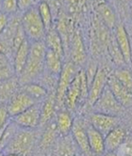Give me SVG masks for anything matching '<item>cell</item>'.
<instances>
[{
    "instance_id": "cell-34",
    "label": "cell",
    "mask_w": 132,
    "mask_h": 156,
    "mask_svg": "<svg viewBox=\"0 0 132 156\" xmlns=\"http://www.w3.org/2000/svg\"><path fill=\"white\" fill-rule=\"evenodd\" d=\"M9 15H8V14L1 12V15H0V29H1V31H3L9 23Z\"/></svg>"
},
{
    "instance_id": "cell-31",
    "label": "cell",
    "mask_w": 132,
    "mask_h": 156,
    "mask_svg": "<svg viewBox=\"0 0 132 156\" xmlns=\"http://www.w3.org/2000/svg\"><path fill=\"white\" fill-rule=\"evenodd\" d=\"M19 10L18 0H1V12L8 15H14Z\"/></svg>"
},
{
    "instance_id": "cell-1",
    "label": "cell",
    "mask_w": 132,
    "mask_h": 156,
    "mask_svg": "<svg viewBox=\"0 0 132 156\" xmlns=\"http://www.w3.org/2000/svg\"><path fill=\"white\" fill-rule=\"evenodd\" d=\"M21 26L29 41H45L46 29L39 14L37 6L23 12L21 16Z\"/></svg>"
},
{
    "instance_id": "cell-25",
    "label": "cell",
    "mask_w": 132,
    "mask_h": 156,
    "mask_svg": "<svg viewBox=\"0 0 132 156\" xmlns=\"http://www.w3.org/2000/svg\"><path fill=\"white\" fill-rule=\"evenodd\" d=\"M97 12L102 18L104 24L109 27L113 28L116 27V17L113 9L107 3H100L97 6Z\"/></svg>"
},
{
    "instance_id": "cell-39",
    "label": "cell",
    "mask_w": 132,
    "mask_h": 156,
    "mask_svg": "<svg viewBox=\"0 0 132 156\" xmlns=\"http://www.w3.org/2000/svg\"><path fill=\"white\" fill-rule=\"evenodd\" d=\"M1 156H4V155H3V154H1Z\"/></svg>"
},
{
    "instance_id": "cell-13",
    "label": "cell",
    "mask_w": 132,
    "mask_h": 156,
    "mask_svg": "<svg viewBox=\"0 0 132 156\" xmlns=\"http://www.w3.org/2000/svg\"><path fill=\"white\" fill-rule=\"evenodd\" d=\"M88 137H89V146L91 150V153L100 156L106 153V146H105V136L94 129L91 124L88 125Z\"/></svg>"
},
{
    "instance_id": "cell-14",
    "label": "cell",
    "mask_w": 132,
    "mask_h": 156,
    "mask_svg": "<svg viewBox=\"0 0 132 156\" xmlns=\"http://www.w3.org/2000/svg\"><path fill=\"white\" fill-rule=\"evenodd\" d=\"M126 136V130L121 126H117L112 131L109 132L107 136H105L106 152L116 151L121 145L124 143Z\"/></svg>"
},
{
    "instance_id": "cell-19",
    "label": "cell",
    "mask_w": 132,
    "mask_h": 156,
    "mask_svg": "<svg viewBox=\"0 0 132 156\" xmlns=\"http://www.w3.org/2000/svg\"><path fill=\"white\" fill-rule=\"evenodd\" d=\"M62 59L63 58H61L60 55L48 49L45 59L46 71H47L49 74H52L54 76H59L64 65V63H62Z\"/></svg>"
},
{
    "instance_id": "cell-40",
    "label": "cell",
    "mask_w": 132,
    "mask_h": 156,
    "mask_svg": "<svg viewBox=\"0 0 132 156\" xmlns=\"http://www.w3.org/2000/svg\"><path fill=\"white\" fill-rule=\"evenodd\" d=\"M76 156H79V155H76Z\"/></svg>"
},
{
    "instance_id": "cell-36",
    "label": "cell",
    "mask_w": 132,
    "mask_h": 156,
    "mask_svg": "<svg viewBox=\"0 0 132 156\" xmlns=\"http://www.w3.org/2000/svg\"><path fill=\"white\" fill-rule=\"evenodd\" d=\"M3 154V153H2ZM4 156H21V155H18V154H14V153H7V154H3Z\"/></svg>"
},
{
    "instance_id": "cell-16",
    "label": "cell",
    "mask_w": 132,
    "mask_h": 156,
    "mask_svg": "<svg viewBox=\"0 0 132 156\" xmlns=\"http://www.w3.org/2000/svg\"><path fill=\"white\" fill-rule=\"evenodd\" d=\"M29 47H30V41L28 40L25 41L24 43L15 52L13 58L17 76H19L22 73V72H23L27 65V62L29 58Z\"/></svg>"
},
{
    "instance_id": "cell-17",
    "label": "cell",
    "mask_w": 132,
    "mask_h": 156,
    "mask_svg": "<svg viewBox=\"0 0 132 156\" xmlns=\"http://www.w3.org/2000/svg\"><path fill=\"white\" fill-rule=\"evenodd\" d=\"M74 119L71 115V111L68 109H60L59 113L57 115L56 123L58 126V130L61 136H69L71 133L73 124H74Z\"/></svg>"
},
{
    "instance_id": "cell-2",
    "label": "cell",
    "mask_w": 132,
    "mask_h": 156,
    "mask_svg": "<svg viewBox=\"0 0 132 156\" xmlns=\"http://www.w3.org/2000/svg\"><path fill=\"white\" fill-rule=\"evenodd\" d=\"M23 130H17L13 137L2 149V153H14L21 156H27L32 150L34 144V135L28 129L22 128Z\"/></svg>"
},
{
    "instance_id": "cell-10",
    "label": "cell",
    "mask_w": 132,
    "mask_h": 156,
    "mask_svg": "<svg viewBox=\"0 0 132 156\" xmlns=\"http://www.w3.org/2000/svg\"><path fill=\"white\" fill-rule=\"evenodd\" d=\"M108 86L117 99V101L125 108L132 105V91L127 88L112 73L108 76Z\"/></svg>"
},
{
    "instance_id": "cell-28",
    "label": "cell",
    "mask_w": 132,
    "mask_h": 156,
    "mask_svg": "<svg viewBox=\"0 0 132 156\" xmlns=\"http://www.w3.org/2000/svg\"><path fill=\"white\" fill-rule=\"evenodd\" d=\"M113 74L127 88L132 91V71L125 67H120Z\"/></svg>"
},
{
    "instance_id": "cell-35",
    "label": "cell",
    "mask_w": 132,
    "mask_h": 156,
    "mask_svg": "<svg viewBox=\"0 0 132 156\" xmlns=\"http://www.w3.org/2000/svg\"><path fill=\"white\" fill-rule=\"evenodd\" d=\"M104 156H119V155L115 151H109V152H106Z\"/></svg>"
},
{
    "instance_id": "cell-9",
    "label": "cell",
    "mask_w": 132,
    "mask_h": 156,
    "mask_svg": "<svg viewBox=\"0 0 132 156\" xmlns=\"http://www.w3.org/2000/svg\"><path fill=\"white\" fill-rule=\"evenodd\" d=\"M87 127L88 126H86L85 122L82 119L75 118L71 131V136L74 138L75 144L78 145L79 149L85 154L91 152Z\"/></svg>"
},
{
    "instance_id": "cell-8",
    "label": "cell",
    "mask_w": 132,
    "mask_h": 156,
    "mask_svg": "<svg viewBox=\"0 0 132 156\" xmlns=\"http://www.w3.org/2000/svg\"><path fill=\"white\" fill-rule=\"evenodd\" d=\"M119 122L120 119L116 116L98 112H94L90 118V124L104 136H107L109 132L119 126Z\"/></svg>"
},
{
    "instance_id": "cell-32",
    "label": "cell",
    "mask_w": 132,
    "mask_h": 156,
    "mask_svg": "<svg viewBox=\"0 0 132 156\" xmlns=\"http://www.w3.org/2000/svg\"><path fill=\"white\" fill-rule=\"evenodd\" d=\"M9 117H12L9 115L7 105L2 104L1 105V109H0V127H1V132L4 131V129L8 126V124L9 123Z\"/></svg>"
},
{
    "instance_id": "cell-15",
    "label": "cell",
    "mask_w": 132,
    "mask_h": 156,
    "mask_svg": "<svg viewBox=\"0 0 132 156\" xmlns=\"http://www.w3.org/2000/svg\"><path fill=\"white\" fill-rule=\"evenodd\" d=\"M71 58L72 61L78 66L84 63L86 60L85 46L79 32L75 33L71 41Z\"/></svg>"
},
{
    "instance_id": "cell-11",
    "label": "cell",
    "mask_w": 132,
    "mask_h": 156,
    "mask_svg": "<svg viewBox=\"0 0 132 156\" xmlns=\"http://www.w3.org/2000/svg\"><path fill=\"white\" fill-rule=\"evenodd\" d=\"M80 85H81V76H80V70H79V73L76 74L74 81L69 87L67 92H66L64 106L69 111H74L76 108V106H78V105H79L80 95H81Z\"/></svg>"
},
{
    "instance_id": "cell-26",
    "label": "cell",
    "mask_w": 132,
    "mask_h": 156,
    "mask_svg": "<svg viewBox=\"0 0 132 156\" xmlns=\"http://www.w3.org/2000/svg\"><path fill=\"white\" fill-rule=\"evenodd\" d=\"M16 75L14 64L13 59L7 57L6 55L1 54V58H0V77H1V81L9 79Z\"/></svg>"
},
{
    "instance_id": "cell-37",
    "label": "cell",
    "mask_w": 132,
    "mask_h": 156,
    "mask_svg": "<svg viewBox=\"0 0 132 156\" xmlns=\"http://www.w3.org/2000/svg\"><path fill=\"white\" fill-rule=\"evenodd\" d=\"M130 12H131V17H132V8H131V10H130Z\"/></svg>"
},
{
    "instance_id": "cell-3",
    "label": "cell",
    "mask_w": 132,
    "mask_h": 156,
    "mask_svg": "<svg viewBox=\"0 0 132 156\" xmlns=\"http://www.w3.org/2000/svg\"><path fill=\"white\" fill-rule=\"evenodd\" d=\"M79 70L78 69V65L75 64L73 61H69L64 63L63 69L59 75L57 90H56V100H57V106L61 109L64 105L65 96L69 87L75 78L76 74L79 73Z\"/></svg>"
},
{
    "instance_id": "cell-38",
    "label": "cell",
    "mask_w": 132,
    "mask_h": 156,
    "mask_svg": "<svg viewBox=\"0 0 132 156\" xmlns=\"http://www.w3.org/2000/svg\"><path fill=\"white\" fill-rule=\"evenodd\" d=\"M35 1H36V2H38V1H39V0H35Z\"/></svg>"
},
{
    "instance_id": "cell-27",
    "label": "cell",
    "mask_w": 132,
    "mask_h": 156,
    "mask_svg": "<svg viewBox=\"0 0 132 156\" xmlns=\"http://www.w3.org/2000/svg\"><path fill=\"white\" fill-rule=\"evenodd\" d=\"M38 10L39 14L42 20V23L45 25V27L46 31L52 28V23H53V13L52 9L49 6V4L46 1H42L38 5Z\"/></svg>"
},
{
    "instance_id": "cell-4",
    "label": "cell",
    "mask_w": 132,
    "mask_h": 156,
    "mask_svg": "<svg viewBox=\"0 0 132 156\" xmlns=\"http://www.w3.org/2000/svg\"><path fill=\"white\" fill-rule=\"evenodd\" d=\"M93 107L94 108L95 112L116 116V117H118L120 114H122L125 108L117 101V99L112 92L108 86H107L102 95L97 100V102L94 104Z\"/></svg>"
},
{
    "instance_id": "cell-24",
    "label": "cell",
    "mask_w": 132,
    "mask_h": 156,
    "mask_svg": "<svg viewBox=\"0 0 132 156\" xmlns=\"http://www.w3.org/2000/svg\"><path fill=\"white\" fill-rule=\"evenodd\" d=\"M59 135H61V133L58 130L56 121L48 122V125L45 133H43L42 140H41V148L43 150L49 148L53 144V142L57 139V136Z\"/></svg>"
},
{
    "instance_id": "cell-7",
    "label": "cell",
    "mask_w": 132,
    "mask_h": 156,
    "mask_svg": "<svg viewBox=\"0 0 132 156\" xmlns=\"http://www.w3.org/2000/svg\"><path fill=\"white\" fill-rule=\"evenodd\" d=\"M42 104H35L30 108L13 118L15 123L25 129H33L41 124Z\"/></svg>"
},
{
    "instance_id": "cell-6",
    "label": "cell",
    "mask_w": 132,
    "mask_h": 156,
    "mask_svg": "<svg viewBox=\"0 0 132 156\" xmlns=\"http://www.w3.org/2000/svg\"><path fill=\"white\" fill-rule=\"evenodd\" d=\"M108 74L105 68L100 67L98 68L96 74L94 75L92 83L90 84V90H89V96H88L87 103L91 106H94V104L97 102V100L100 98L103 91L108 86Z\"/></svg>"
},
{
    "instance_id": "cell-23",
    "label": "cell",
    "mask_w": 132,
    "mask_h": 156,
    "mask_svg": "<svg viewBox=\"0 0 132 156\" xmlns=\"http://www.w3.org/2000/svg\"><path fill=\"white\" fill-rule=\"evenodd\" d=\"M22 86H23L22 90L27 92L29 96H31L35 101H41L42 99H46V97L48 96L46 87L41 84L31 82Z\"/></svg>"
},
{
    "instance_id": "cell-20",
    "label": "cell",
    "mask_w": 132,
    "mask_h": 156,
    "mask_svg": "<svg viewBox=\"0 0 132 156\" xmlns=\"http://www.w3.org/2000/svg\"><path fill=\"white\" fill-rule=\"evenodd\" d=\"M57 107V100H56V92L53 94H49L45 102L42 103V113H41V124H46L51 120L55 109Z\"/></svg>"
},
{
    "instance_id": "cell-29",
    "label": "cell",
    "mask_w": 132,
    "mask_h": 156,
    "mask_svg": "<svg viewBox=\"0 0 132 156\" xmlns=\"http://www.w3.org/2000/svg\"><path fill=\"white\" fill-rule=\"evenodd\" d=\"M108 51H109V55L112 58V60L115 62V64L119 65L120 67H122L124 63H126L125 58L123 57V54L121 52L118 44L116 42L115 37H113L112 40L109 41L108 42Z\"/></svg>"
},
{
    "instance_id": "cell-33",
    "label": "cell",
    "mask_w": 132,
    "mask_h": 156,
    "mask_svg": "<svg viewBox=\"0 0 132 156\" xmlns=\"http://www.w3.org/2000/svg\"><path fill=\"white\" fill-rule=\"evenodd\" d=\"M35 4H36L35 0H18L19 10H21L22 12H25L28 9L35 7Z\"/></svg>"
},
{
    "instance_id": "cell-21",
    "label": "cell",
    "mask_w": 132,
    "mask_h": 156,
    "mask_svg": "<svg viewBox=\"0 0 132 156\" xmlns=\"http://www.w3.org/2000/svg\"><path fill=\"white\" fill-rule=\"evenodd\" d=\"M20 84L18 76H14L7 80L1 81V103L6 105L12 97L17 92Z\"/></svg>"
},
{
    "instance_id": "cell-22",
    "label": "cell",
    "mask_w": 132,
    "mask_h": 156,
    "mask_svg": "<svg viewBox=\"0 0 132 156\" xmlns=\"http://www.w3.org/2000/svg\"><path fill=\"white\" fill-rule=\"evenodd\" d=\"M76 148L79 147L72 136H65L58 143L56 156H76Z\"/></svg>"
},
{
    "instance_id": "cell-30",
    "label": "cell",
    "mask_w": 132,
    "mask_h": 156,
    "mask_svg": "<svg viewBox=\"0 0 132 156\" xmlns=\"http://www.w3.org/2000/svg\"><path fill=\"white\" fill-rule=\"evenodd\" d=\"M17 124L13 121H10L8 124V126L4 129L3 132H1V150L6 147V145L10 141L17 132Z\"/></svg>"
},
{
    "instance_id": "cell-18",
    "label": "cell",
    "mask_w": 132,
    "mask_h": 156,
    "mask_svg": "<svg viewBox=\"0 0 132 156\" xmlns=\"http://www.w3.org/2000/svg\"><path fill=\"white\" fill-rule=\"evenodd\" d=\"M45 42L47 46V49L57 53L61 58H63L64 55L63 41L58 30L51 28L48 31H46Z\"/></svg>"
},
{
    "instance_id": "cell-5",
    "label": "cell",
    "mask_w": 132,
    "mask_h": 156,
    "mask_svg": "<svg viewBox=\"0 0 132 156\" xmlns=\"http://www.w3.org/2000/svg\"><path fill=\"white\" fill-rule=\"evenodd\" d=\"M35 104H37V101H35L23 90H21V91H17L12 97V99L6 104V105L9 115L14 118L33 106Z\"/></svg>"
},
{
    "instance_id": "cell-12",
    "label": "cell",
    "mask_w": 132,
    "mask_h": 156,
    "mask_svg": "<svg viewBox=\"0 0 132 156\" xmlns=\"http://www.w3.org/2000/svg\"><path fill=\"white\" fill-rule=\"evenodd\" d=\"M116 42L118 46L123 54L126 64H130L132 61V50L131 44L128 38L127 31L123 25H118L115 27V34H114Z\"/></svg>"
}]
</instances>
